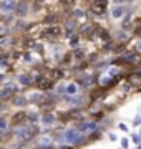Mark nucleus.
<instances>
[{"label": "nucleus", "instance_id": "27", "mask_svg": "<svg viewBox=\"0 0 141 149\" xmlns=\"http://www.w3.org/2000/svg\"><path fill=\"white\" fill-rule=\"evenodd\" d=\"M23 58L27 60V61H32V56H30V53H28V52H25V53H23Z\"/></svg>", "mask_w": 141, "mask_h": 149}, {"label": "nucleus", "instance_id": "19", "mask_svg": "<svg viewBox=\"0 0 141 149\" xmlns=\"http://www.w3.org/2000/svg\"><path fill=\"white\" fill-rule=\"evenodd\" d=\"M131 141H133L135 144H138V146H140V143H141V136H140V134H133V136H131Z\"/></svg>", "mask_w": 141, "mask_h": 149}, {"label": "nucleus", "instance_id": "11", "mask_svg": "<svg viewBox=\"0 0 141 149\" xmlns=\"http://www.w3.org/2000/svg\"><path fill=\"white\" fill-rule=\"evenodd\" d=\"M76 93H78V85H76V83L66 85V95H68V96H75Z\"/></svg>", "mask_w": 141, "mask_h": 149}, {"label": "nucleus", "instance_id": "21", "mask_svg": "<svg viewBox=\"0 0 141 149\" xmlns=\"http://www.w3.org/2000/svg\"><path fill=\"white\" fill-rule=\"evenodd\" d=\"M75 17L76 18H83V17H85V12L83 10H75Z\"/></svg>", "mask_w": 141, "mask_h": 149}, {"label": "nucleus", "instance_id": "14", "mask_svg": "<svg viewBox=\"0 0 141 149\" xmlns=\"http://www.w3.org/2000/svg\"><path fill=\"white\" fill-rule=\"evenodd\" d=\"M18 81H20L22 85H30V83H32V76H30V74H20Z\"/></svg>", "mask_w": 141, "mask_h": 149}, {"label": "nucleus", "instance_id": "7", "mask_svg": "<svg viewBox=\"0 0 141 149\" xmlns=\"http://www.w3.org/2000/svg\"><path fill=\"white\" fill-rule=\"evenodd\" d=\"M12 103H13V106H18V108H22V106H27L28 100L25 98V96H20V95H17V96H12Z\"/></svg>", "mask_w": 141, "mask_h": 149}, {"label": "nucleus", "instance_id": "3", "mask_svg": "<svg viewBox=\"0 0 141 149\" xmlns=\"http://www.w3.org/2000/svg\"><path fill=\"white\" fill-rule=\"evenodd\" d=\"M76 129L80 131V133H93V131H96L98 126H96V123L95 121H82V123H78L76 124Z\"/></svg>", "mask_w": 141, "mask_h": 149}, {"label": "nucleus", "instance_id": "16", "mask_svg": "<svg viewBox=\"0 0 141 149\" xmlns=\"http://www.w3.org/2000/svg\"><path fill=\"white\" fill-rule=\"evenodd\" d=\"M0 133L7 134V119H5V118H2V119H0Z\"/></svg>", "mask_w": 141, "mask_h": 149}, {"label": "nucleus", "instance_id": "15", "mask_svg": "<svg viewBox=\"0 0 141 149\" xmlns=\"http://www.w3.org/2000/svg\"><path fill=\"white\" fill-rule=\"evenodd\" d=\"M111 83H114L113 76L106 74V76H103V78H101V85H103V86H108V85H111Z\"/></svg>", "mask_w": 141, "mask_h": 149}, {"label": "nucleus", "instance_id": "4", "mask_svg": "<svg viewBox=\"0 0 141 149\" xmlns=\"http://www.w3.org/2000/svg\"><path fill=\"white\" fill-rule=\"evenodd\" d=\"M60 32H61V30H60L58 25H50V27H47L43 32H42V37L52 40V38H57V37H58Z\"/></svg>", "mask_w": 141, "mask_h": 149}, {"label": "nucleus", "instance_id": "17", "mask_svg": "<svg viewBox=\"0 0 141 149\" xmlns=\"http://www.w3.org/2000/svg\"><path fill=\"white\" fill-rule=\"evenodd\" d=\"M3 88H8L12 93H18V86L13 85V83H5V85H3Z\"/></svg>", "mask_w": 141, "mask_h": 149}, {"label": "nucleus", "instance_id": "25", "mask_svg": "<svg viewBox=\"0 0 141 149\" xmlns=\"http://www.w3.org/2000/svg\"><path fill=\"white\" fill-rule=\"evenodd\" d=\"M83 55H85V53H83V50H75V56H76V58H82Z\"/></svg>", "mask_w": 141, "mask_h": 149}, {"label": "nucleus", "instance_id": "12", "mask_svg": "<svg viewBox=\"0 0 141 149\" xmlns=\"http://www.w3.org/2000/svg\"><path fill=\"white\" fill-rule=\"evenodd\" d=\"M42 123H45V124H53V123H55V116L52 114V113H47V114L42 118Z\"/></svg>", "mask_w": 141, "mask_h": 149}, {"label": "nucleus", "instance_id": "8", "mask_svg": "<svg viewBox=\"0 0 141 149\" xmlns=\"http://www.w3.org/2000/svg\"><path fill=\"white\" fill-rule=\"evenodd\" d=\"M15 13L18 17H25V15H27V13H28V3H27V2H18Z\"/></svg>", "mask_w": 141, "mask_h": 149}, {"label": "nucleus", "instance_id": "2", "mask_svg": "<svg viewBox=\"0 0 141 149\" xmlns=\"http://www.w3.org/2000/svg\"><path fill=\"white\" fill-rule=\"evenodd\" d=\"M63 134H65V143H68V144H83L85 143V136L78 129H66V131H63Z\"/></svg>", "mask_w": 141, "mask_h": 149}, {"label": "nucleus", "instance_id": "20", "mask_svg": "<svg viewBox=\"0 0 141 149\" xmlns=\"http://www.w3.org/2000/svg\"><path fill=\"white\" fill-rule=\"evenodd\" d=\"M78 43H80V38H78V37H71L70 38V45H71V47H76Z\"/></svg>", "mask_w": 141, "mask_h": 149}, {"label": "nucleus", "instance_id": "30", "mask_svg": "<svg viewBox=\"0 0 141 149\" xmlns=\"http://www.w3.org/2000/svg\"><path fill=\"white\" fill-rule=\"evenodd\" d=\"M110 139L111 141H116V134H110Z\"/></svg>", "mask_w": 141, "mask_h": 149}, {"label": "nucleus", "instance_id": "34", "mask_svg": "<svg viewBox=\"0 0 141 149\" xmlns=\"http://www.w3.org/2000/svg\"><path fill=\"white\" fill-rule=\"evenodd\" d=\"M140 136H141V129H140Z\"/></svg>", "mask_w": 141, "mask_h": 149}, {"label": "nucleus", "instance_id": "28", "mask_svg": "<svg viewBox=\"0 0 141 149\" xmlns=\"http://www.w3.org/2000/svg\"><path fill=\"white\" fill-rule=\"evenodd\" d=\"M140 124H141V116H140V118H136L135 121H133V126H140Z\"/></svg>", "mask_w": 141, "mask_h": 149}, {"label": "nucleus", "instance_id": "29", "mask_svg": "<svg viewBox=\"0 0 141 149\" xmlns=\"http://www.w3.org/2000/svg\"><path fill=\"white\" fill-rule=\"evenodd\" d=\"M119 129H121V131H128V128H126V124H123V123H119Z\"/></svg>", "mask_w": 141, "mask_h": 149}, {"label": "nucleus", "instance_id": "18", "mask_svg": "<svg viewBox=\"0 0 141 149\" xmlns=\"http://www.w3.org/2000/svg\"><path fill=\"white\" fill-rule=\"evenodd\" d=\"M114 37L118 38V40H121V42H125V40H126V35L123 32H119V30H118V32H114Z\"/></svg>", "mask_w": 141, "mask_h": 149}, {"label": "nucleus", "instance_id": "32", "mask_svg": "<svg viewBox=\"0 0 141 149\" xmlns=\"http://www.w3.org/2000/svg\"><path fill=\"white\" fill-rule=\"evenodd\" d=\"M136 48H138V50L141 52V42H138V45H136Z\"/></svg>", "mask_w": 141, "mask_h": 149}, {"label": "nucleus", "instance_id": "5", "mask_svg": "<svg viewBox=\"0 0 141 149\" xmlns=\"http://www.w3.org/2000/svg\"><path fill=\"white\" fill-rule=\"evenodd\" d=\"M17 5H18V2H8V0H3V2H0V10L3 12L5 15L8 13H13L17 10Z\"/></svg>", "mask_w": 141, "mask_h": 149}, {"label": "nucleus", "instance_id": "1", "mask_svg": "<svg viewBox=\"0 0 141 149\" xmlns=\"http://www.w3.org/2000/svg\"><path fill=\"white\" fill-rule=\"evenodd\" d=\"M38 133H40L38 126H27V124H23V126H20V128L15 129V136L20 139L22 143H25V141H30V139L35 138Z\"/></svg>", "mask_w": 141, "mask_h": 149}, {"label": "nucleus", "instance_id": "9", "mask_svg": "<svg viewBox=\"0 0 141 149\" xmlns=\"http://www.w3.org/2000/svg\"><path fill=\"white\" fill-rule=\"evenodd\" d=\"M119 60H121V61H128V63H133V61H136V60H138V55H136L135 52H126V53L119 55Z\"/></svg>", "mask_w": 141, "mask_h": 149}, {"label": "nucleus", "instance_id": "10", "mask_svg": "<svg viewBox=\"0 0 141 149\" xmlns=\"http://www.w3.org/2000/svg\"><path fill=\"white\" fill-rule=\"evenodd\" d=\"M111 15H113V18H121V17L125 15V8L116 3V5H114V8L111 10Z\"/></svg>", "mask_w": 141, "mask_h": 149}, {"label": "nucleus", "instance_id": "23", "mask_svg": "<svg viewBox=\"0 0 141 149\" xmlns=\"http://www.w3.org/2000/svg\"><path fill=\"white\" fill-rule=\"evenodd\" d=\"M28 119H30V121H32V123H35V121H37V119H38V116H37V114H35V113H32V114H28Z\"/></svg>", "mask_w": 141, "mask_h": 149}, {"label": "nucleus", "instance_id": "24", "mask_svg": "<svg viewBox=\"0 0 141 149\" xmlns=\"http://www.w3.org/2000/svg\"><path fill=\"white\" fill-rule=\"evenodd\" d=\"M131 88H133V85H131V83H126V85H123V91H126V93H128Z\"/></svg>", "mask_w": 141, "mask_h": 149}, {"label": "nucleus", "instance_id": "6", "mask_svg": "<svg viewBox=\"0 0 141 149\" xmlns=\"http://www.w3.org/2000/svg\"><path fill=\"white\" fill-rule=\"evenodd\" d=\"M106 7H108V2H93L91 3V10L96 13V15H103L106 12Z\"/></svg>", "mask_w": 141, "mask_h": 149}, {"label": "nucleus", "instance_id": "33", "mask_svg": "<svg viewBox=\"0 0 141 149\" xmlns=\"http://www.w3.org/2000/svg\"><path fill=\"white\" fill-rule=\"evenodd\" d=\"M136 149H141V144H140V146H138V148H136Z\"/></svg>", "mask_w": 141, "mask_h": 149}, {"label": "nucleus", "instance_id": "13", "mask_svg": "<svg viewBox=\"0 0 141 149\" xmlns=\"http://www.w3.org/2000/svg\"><path fill=\"white\" fill-rule=\"evenodd\" d=\"M10 95H13V93H12L8 88H2V91H0V100H3V101H5V100L10 98Z\"/></svg>", "mask_w": 141, "mask_h": 149}, {"label": "nucleus", "instance_id": "31", "mask_svg": "<svg viewBox=\"0 0 141 149\" xmlns=\"http://www.w3.org/2000/svg\"><path fill=\"white\" fill-rule=\"evenodd\" d=\"M60 149H73V148H70V146H61Z\"/></svg>", "mask_w": 141, "mask_h": 149}, {"label": "nucleus", "instance_id": "22", "mask_svg": "<svg viewBox=\"0 0 141 149\" xmlns=\"http://www.w3.org/2000/svg\"><path fill=\"white\" fill-rule=\"evenodd\" d=\"M128 146H130V144H128V139H126V138H123V139H121V148H123V149H126Z\"/></svg>", "mask_w": 141, "mask_h": 149}, {"label": "nucleus", "instance_id": "26", "mask_svg": "<svg viewBox=\"0 0 141 149\" xmlns=\"http://www.w3.org/2000/svg\"><path fill=\"white\" fill-rule=\"evenodd\" d=\"M118 73H119V68H113L110 71V76H114V74H118Z\"/></svg>", "mask_w": 141, "mask_h": 149}]
</instances>
